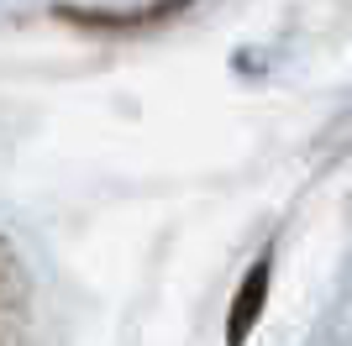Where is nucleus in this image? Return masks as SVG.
<instances>
[{"instance_id":"obj_1","label":"nucleus","mask_w":352,"mask_h":346,"mask_svg":"<svg viewBox=\"0 0 352 346\" xmlns=\"http://www.w3.org/2000/svg\"><path fill=\"white\" fill-rule=\"evenodd\" d=\"M263 288H268V262H258V268H252V278H248V294H242V299H236V310H232V341H236V336H248L252 315H258V304H263Z\"/></svg>"}]
</instances>
